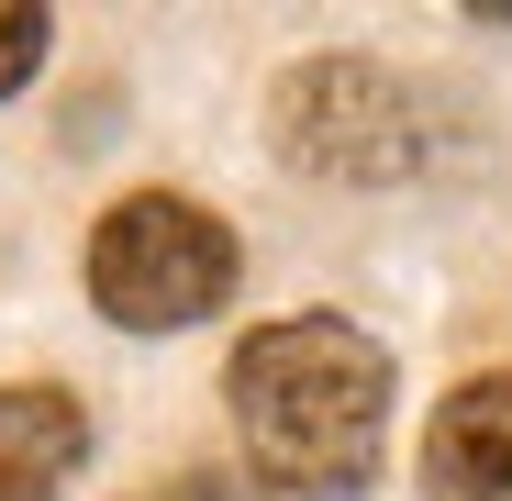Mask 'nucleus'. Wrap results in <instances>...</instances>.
Segmentation results:
<instances>
[{
    "mask_svg": "<svg viewBox=\"0 0 512 501\" xmlns=\"http://www.w3.org/2000/svg\"><path fill=\"white\" fill-rule=\"evenodd\" d=\"M234 435L245 457L268 468L279 490H368L379 468V435H390V357L368 346L357 323H334V312H290V323H256L245 346H234Z\"/></svg>",
    "mask_w": 512,
    "mask_h": 501,
    "instance_id": "nucleus-1",
    "label": "nucleus"
},
{
    "mask_svg": "<svg viewBox=\"0 0 512 501\" xmlns=\"http://www.w3.org/2000/svg\"><path fill=\"white\" fill-rule=\"evenodd\" d=\"M223 290H234V234H223L201 201L134 190V201L101 212V234H90V301H101L123 334H179V323H201Z\"/></svg>",
    "mask_w": 512,
    "mask_h": 501,
    "instance_id": "nucleus-2",
    "label": "nucleus"
},
{
    "mask_svg": "<svg viewBox=\"0 0 512 501\" xmlns=\"http://www.w3.org/2000/svg\"><path fill=\"white\" fill-rule=\"evenodd\" d=\"M279 156L334 190H390L423 156V123L401 101V78H379L368 56H312L279 78Z\"/></svg>",
    "mask_w": 512,
    "mask_h": 501,
    "instance_id": "nucleus-3",
    "label": "nucleus"
},
{
    "mask_svg": "<svg viewBox=\"0 0 512 501\" xmlns=\"http://www.w3.org/2000/svg\"><path fill=\"white\" fill-rule=\"evenodd\" d=\"M423 490L435 501H512V368L435 401V424H423Z\"/></svg>",
    "mask_w": 512,
    "mask_h": 501,
    "instance_id": "nucleus-4",
    "label": "nucleus"
},
{
    "mask_svg": "<svg viewBox=\"0 0 512 501\" xmlns=\"http://www.w3.org/2000/svg\"><path fill=\"white\" fill-rule=\"evenodd\" d=\"M90 457V412L45 379H12L0 390V501H56Z\"/></svg>",
    "mask_w": 512,
    "mask_h": 501,
    "instance_id": "nucleus-5",
    "label": "nucleus"
},
{
    "mask_svg": "<svg viewBox=\"0 0 512 501\" xmlns=\"http://www.w3.org/2000/svg\"><path fill=\"white\" fill-rule=\"evenodd\" d=\"M45 67V12H23V0H0V101L23 90V78Z\"/></svg>",
    "mask_w": 512,
    "mask_h": 501,
    "instance_id": "nucleus-6",
    "label": "nucleus"
},
{
    "mask_svg": "<svg viewBox=\"0 0 512 501\" xmlns=\"http://www.w3.org/2000/svg\"><path fill=\"white\" fill-rule=\"evenodd\" d=\"M156 501H256V490H245V479H223V468H201V479H167Z\"/></svg>",
    "mask_w": 512,
    "mask_h": 501,
    "instance_id": "nucleus-7",
    "label": "nucleus"
}]
</instances>
